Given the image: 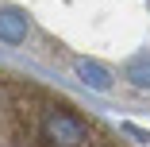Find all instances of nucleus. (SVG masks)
<instances>
[{"label": "nucleus", "instance_id": "1", "mask_svg": "<svg viewBox=\"0 0 150 147\" xmlns=\"http://www.w3.org/2000/svg\"><path fill=\"white\" fill-rule=\"evenodd\" d=\"M0 147H135L81 101L0 66Z\"/></svg>", "mask_w": 150, "mask_h": 147}]
</instances>
